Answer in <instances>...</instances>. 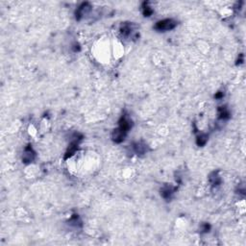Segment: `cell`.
Masks as SVG:
<instances>
[{"label":"cell","mask_w":246,"mask_h":246,"mask_svg":"<svg viewBox=\"0 0 246 246\" xmlns=\"http://www.w3.org/2000/svg\"><path fill=\"white\" fill-rule=\"evenodd\" d=\"M77 146H78V142L77 141H72L71 144L68 147V150L67 152V155H65V159L68 157H71V156L75 153V151L77 150Z\"/></svg>","instance_id":"3957f363"},{"label":"cell","mask_w":246,"mask_h":246,"mask_svg":"<svg viewBox=\"0 0 246 246\" xmlns=\"http://www.w3.org/2000/svg\"><path fill=\"white\" fill-rule=\"evenodd\" d=\"M152 13H153V11L151 10V8H150V7L146 6V7L143 8V15H144L145 16H149Z\"/></svg>","instance_id":"ba28073f"},{"label":"cell","mask_w":246,"mask_h":246,"mask_svg":"<svg viewBox=\"0 0 246 246\" xmlns=\"http://www.w3.org/2000/svg\"><path fill=\"white\" fill-rule=\"evenodd\" d=\"M34 157H35V153L33 152L31 146L25 148L24 153H23V157H22L23 162L24 163H31L32 160H34Z\"/></svg>","instance_id":"7a4b0ae2"},{"label":"cell","mask_w":246,"mask_h":246,"mask_svg":"<svg viewBox=\"0 0 246 246\" xmlns=\"http://www.w3.org/2000/svg\"><path fill=\"white\" fill-rule=\"evenodd\" d=\"M135 150H136V153H144L145 151H146V146L145 145H141L140 143H136V146H135Z\"/></svg>","instance_id":"52a82bcc"},{"label":"cell","mask_w":246,"mask_h":246,"mask_svg":"<svg viewBox=\"0 0 246 246\" xmlns=\"http://www.w3.org/2000/svg\"><path fill=\"white\" fill-rule=\"evenodd\" d=\"M177 25V22L173 20H164L157 22V24L155 25V29L158 31H169L174 29Z\"/></svg>","instance_id":"6da1fadb"},{"label":"cell","mask_w":246,"mask_h":246,"mask_svg":"<svg viewBox=\"0 0 246 246\" xmlns=\"http://www.w3.org/2000/svg\"><path fill=\"white\" fill-rule=\"evenodd\" d=\"M218 116H219V118H221V119H226V118L230 117V112L225 107H222L221 109H219Z\"/></svg>","instance_id":"5b68a950"},{"label":"cell","mask_w":246,"mask_h":246,"mask_svg":"<svg viewBox=\"0 0 246 246\" xmlns=\"http://www.w3.org/2000/svg\"><path fill=\"white\" fill-rule=\"evenodd\" d=\"M207 140H208V136L206 135H204V134H202V135H200L197 138V144L202 146V145H204L207 142Z\"/></svg>","instance_id":"8992f818"},{"label":"cell","mask_w":246,"mask_h":246,"mask_svg":"<svg viewBox=\"0 0 246 246\" xmlns=\"http://www.w3.org/2000/svg\"><path fill=\"white\" fill-rule=\"evenodd\" d=\"M173 188L171 187H164L163 190H162V192H160V194H162V196L164 198H165V199H168V198H170V196H171V194L173 193Z\"/></svg>","instance_id":"277c9868"}]
</instances>
